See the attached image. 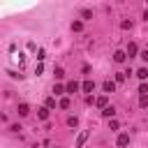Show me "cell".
Here are the masks:
<instances>
[{
	"label": "cell",
	"instance_id": "1",
	"mask_svg": "<svg viewBox=\"0 0 148 148\" xmlns=\"http://www.w3.org/2000/svg\"><path fill=\"white\" fill-rule=\"evenodd\" d=\"M86 141H88V132L83 130V132L76 136V141H74V148H83V143H86Z\"/></svg>",
	"mask_w": 148,
	"mask_h": 148
},
{
	"label": "cell",
	"instance_id": "2",
	"mask_svg": "<svg viewBox=\"0 0 148 148\" xmlns=\"http://www.w3.org/2000/svg\"><path fill=\"white\" fill-rule=\"evenodd\" d=\"M106 102H109V97H106V95H99V97H97V99H95V104H97V106H99V109H102V111H104V109H106V106H109V104H106Z\"/></svg>",
	"mask_w": 148,
	"mask_h": 148
},
{
	"label": "cell",
	"instance_id": "3",
	"mask_svg": "<svg viewBox=\"0 0 148 148\" xmlns=\"http://www.w3.org/2000/svg\"><path fill=\"white\" fill-rule=\"evenodd\" d=\"M116 143L123 148V146H127L130 143V134H118V139H116Z\"/></svg>",
	"mask_w": 148,
	"mask_h": 148
},
{
	"label": "cell",
	"instance_id": "4",
	"mask_svg": "<svg viewBox=\"0 0 148 148\" xmlns=\"http://www.w3.org/2000/svg\"><path fill=\"white\" fill-rule=\"evenodd\" d=\"M81 90H83V92H92V90H95V83H92V81H83V83H81Z\"/></svg>",
	"mask_w": 148,
	"mask_h": 148
},
{
	"label": "cell",
	"instance_id": "5",
	"mask_svg": "<svg viewBox=\"0 0 148 148\" xmlns=\"http://www.w3.org/2000/svg\"><path fill=\"white\" fill-rule=\"evenodd\" d=\"M79 88H81V86H79V83H76V81H69V83H67V86H65V90H67V92H76V90H79Z\"/></svg>",
	"mask_w": 148,
	"mask_h": 148
},
{
	"label": "cell",
	"instance_id": "6",
	"mask_svg": "<svg viewBox=\"0 0 148 148\" xmlns=\"http://www.w3.org/2000/svg\"><path fill=\"white\" fill-rule=\"evenodd\" d=\"M102 88H104V92H113L116 90V81H104Z\"/></svg>",
	"mask_w": 148,
	"mask_h": 148
},
{
	"label": "cell",
	"instance_id": "7",
	"mask_svg": "<svg viewBox=\"0 0 148 148\" xmlns=\"http://www.w3.org/2000/svg\"><path fill=\"white\" fill-rule=\"evenodd\" d=\"M28 113H30V106H28L25 102H21V104H18V116H28Z\"/></svg>",
	"mask_w": 148,
	"mask_h": 148
},
{
	"label": "cell",
	"instance_id": "8",
	"mask_svg": "<svg viewBox=\"0 0 148 148\" xmlns=\"http://www.w3.org/2000/svg\"><path fill=\"white\" fill-rule=\"evenodd\" d=\"M136 51H139V46H136L134 42H130V44H127V56H136Z\"/></svg>",
	"mask_w": 148,
	"mask_h": 148
},
{
	"label": "cell",
	"instance_id": "9",
	"mask_svg": "<svg viewBox=\"0 0 148 148\" xmlns=\"http://www.w3.org/2000/svg\"><path fill=\"white\" fill-rule=\"evenodd\" d=\"M37 116H39V120H46V118H49V109H46V106L37 109Z\"/></svg>",
	"mask_w": 148,
	"mask_h": 148
},
{
	"label": "cell",
	"instance_id": "10",
	"mask_svg": "<svg viewBox=\"0 0 148 148\" xmlns=\"http://www.w3.org/2000/svg\"><path fill=\"white\" fill-rule=\"evenodd\" d=\"M72 30H74V32H81V30H83V21H74V23H72Z\"/></svg>",
	"mask_w": 148,
	"mask_h": 148
},
{
	"label": "cell",
	"instance_id": "11",
	"mask_svg": "<svg viewBox=\"0 0 148 148\" xmlns=\"http://www.w3.org/2000/svg\"><path fill=\"white\" fill-rule=\"evenodd\" d=\"M125 58H127V56H125L123 51H116V53H113V60H116V62H123Z\"/></svg>",
	"mask_w": 148,
	"mask_h": 148
},
{
	"label": "cell",
	"instance_id": "12",
	"mask_svg": "<svg viewBox=\"0 0 148 148\" xmlns=\"http://www.w3.org/2000/svg\"><path fill=\"white\" fill-rule=\"evenodd\" d=\"M136 76H139L141 81H146V79H148V69H146V67H141V69L136 72Z\"/></svg>",
	"mask_w": 148,
	"mask_h": 148
},
{
	"label": "cell",
	"instance_id": "13",
	"mask_svg": "<svg viewBox=\"0 0 148 148\" xmlns=\"http://www.w3.org/2000/svg\"><path fill=\"white\" fill-rule=\"evenodd\" d=\"M113 113H116V109H113V106H106V109L102 111V116H106V118H113Z\"/></svg>",
	"mask_w": 148,
	"mask_h": 148
},
{
	"label": "cell",
	"instance_id": "14",
	"mask_svg": "<svg viewBox=\"0 0 148 148\" xmlns=\"http://www.w3.org/2000/svg\"><path fill=\"white\" fill-rule=\"evenodd\" d=\"M53 74H56V79H62V76H65V69H62V67H56Z\"/></svg>",
	"mask_w": 148,
	"mask_h": 148
},
{
	"label": "cell",
	"instance_id": "15",
	"mask_svg": "<svg viewBox=\"0 0 148 148\" xmlns=\"http://www.w3.org/2000/svg\"><path fill=\"white\" fill-rule=\"evenodd\" d=\"M139 95H141V97H143V95H148V86H146V83H141V86H139Z\"/></svg>",
	"mask_w": 148,
	"mask_h": 148
},
{
	"label": "cell",
	"instance_id": "16",
	"mask_svg": "<svg viewBox=\"0 0 148 148\" xmlns=\"http://www.w3.org/2000/svg\"><path fill=\"white\" fill-rule=\"evenodd\" d=\"M76 123H79L76 116H69V118H67V125H69V127H76Z\"/></svg>",
	"mask_w": 148,
	"mask_h": 148
},
{
	"label": "cell",
	"instance_id": "17",
	"mask_svg": "<svg viewBox=\"0 0 148 148\" xmlns=\"http://www.w3.org/2000/svg\"><path fill=\"white\" fill-rule=\"evenodd\" d=\"M81 16L88 21V18H92V12H90V9H83V12H81Z\"/></svg>",
	"mask_w": 148,
	"mask_h": 148
},
{
	"label": "cell",
	"instance_id": "18",
	"mask_svg": "<svg viewBox=\"0 0 148 148\" xmlns=\"http://www.w3.org/2000/svg\"><path fill=\"white\" fill-rule=\"evenodd\" d=\"M125 76H127L125 72H116V81H118V83H120V81H125Z\"/></svg>",
	"mask_w": 148,
	"mask_h": 148
},
{
	"label": "cell",
	"instance_id": "19",
	"mask_svg": "<svg viewBox=\"0 0 148 148\" xmlns=\"http://www.w3.org/2000/svg\"><path fill=\"white\" fill-rule=\"evenodd\" d=\"M53 106H56V97H49L46 99V109H53Z\"/></svg>",
	"mask_w": 148,
	"mask_h": 148
},
{
	"label": "cell",
	"instance_id": "20",
	"mask_svg": "<svg viewBox=\"0 0 148 148\" xmlns=\"http://www.w3.org/2000/svg\"><path fill=\"white\" fill-rule=\"evenodd\" d=\"M60 109H69V99H67V97L60 99Z\"/></svg>",
	"mask_w": 148,
	"mask_h": 148
},
{
	"label": "cell",
	"instance_id": "21",
	"mask_svg": "<svg viewBox=\"0 0 148 148\" xmlns=\"http://www.w3.org/2000/svg\"><path fill=\"white\" fill-rule=\"evenodd\" d=\"M139 106H143V109H146V106H148V95H143V97H141V99H139Z\"/></svg>",
	"mask_w": 148,
	"mask_h": 148
},
{
	"label": "cell",
	"instance_id": "22",
	"mask_svg": "<svg viewBox=\"0 0 148 148\" xmlns=\"http://www.w3.org/2000/svg\"><path fill=\"white\" fill-rule=\"evenodd\" d=\"M44 58H46V53H44V49H39V51H37V60H39V62H42V60H44Z\"/></svg>",
	"mask_w": 148,
	"mask_h": 148
},
{
	"label": "cell",
	"instance_id": "23",
	"mask_svg": "<svg viewBox=\"0 0 148 148\" xmlns=\"http://www.w3.org/2000/svg\"><path fill=\"white\" fill-rule=\"evenodd\" d=\"M53 92H56V95H62L65 88H62V86H53Z\"/></svg>",
	"mask_w": 148,
	"mask_h": 148
},
{
	"label": "cell",
	"instance_id": "24",
	"mask_svg": "<svg viewBox=\"0 0 148 148\" xmlns=\"http://www.w3.org/2000/svg\"><path fill=\"white\" fill-rule=\"evenodd\" d=\"M120 28H123V30H127V28H132V21H123V23H120Z\"/></svg>",
	"mask_w": 148,
	"mask_h": 148
},
{
	"label": "cell",
	"instance_id": "25",
	"mask_svg": "<svg viewBox=\"0 0 148 148\" xmlns=\"http://www.w3.org/2000/svg\"><path fill=\"white\" fill-rule=\"evenodd\" d=\"M42 72H44V65H42V62H39V65H37V67H35V74H37V76H39V74H42Z\"/></svg>",
	"mask_w": 148,
	"mask_h": 148
},
{
	"label": "cell",
	"instance_id": "26",
	"mask_svg": "<svg viewBox=\"0 0 148 148\" xmlns=\"http://www.w3.org/2000/svg\"><path fill=\"white\" fill-rule=\"evenodd\" d=\"M109 127H111V130H118L120 125H118V120H113V118H111V123H109Z\"/></svg>",
	"mask_w": 148,
	"mask_h": 148
},
{
	"label": "cell",
	"instance_id": "27",
	"mask_svg": "<svg viewBox=\"0 0 148 148\" xmlns=\"http://www.w3.org/2000/svg\"><path fill=\"white\" fill-rule=\"evenodd\" d=\"M141 58H143V60H148V51H141Z\"/></svg>",
	"mask_w": 148,
	"mask_h": 148
},
{
	"label": "cell",
	"instance_id": "28",
	"mask_svg": "<svg viewBox=\"0 0 148 148\" xmlns=\"http://www.w3.org/2000/svg\"><path fill=\"white\" fill-rule=\"evenodd\" d=\"M143 18H146V21H148V9H146V12H143Z\"/></svg>",
	"mask_w": 148,
	"mask_h": 148
}]
</instances>
